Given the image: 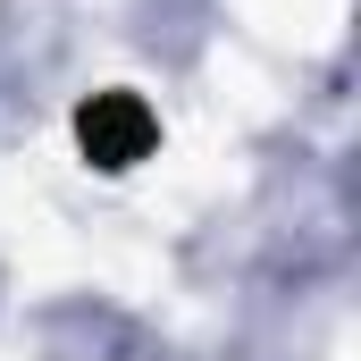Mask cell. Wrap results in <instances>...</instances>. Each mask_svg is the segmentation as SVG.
I'll list each match as a JSON object with an SVG mask.
<instances>
[{
  "label": "cell",
  "mask_w": 361,
  "mask_h": 361,
  "mask_svg": "<svg viewBox=\"0 0 361 361\" xmlns=\"http://www.w3.org/2000/svg\"><path fill=\"white\" fill-rule=\"evenodd\" d=\"M76 135H85V152L101 169H135V160L152 152V118H143V101H126V92H101L85 118H76Z\"/></svg>",
  "instance_id": "1"
}]
</instances>
